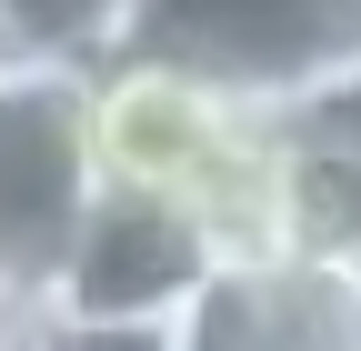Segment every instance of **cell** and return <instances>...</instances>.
Listing matches in <instances>:
<instances>
[{"label":"cell","instance_id":"cell-1","mask_svg":"<svg viewBox=\"0 0 361 351\" xmlns=\"http://www.w3.org/2000/svg\"><path fill=\"white\" fill-rule=\"evenodd\" d=\"M121 61H161L241 111H311L361 61V0H130Z\"/></svg>","mask_w":361,"mask_h":351},{"label":"cell","instance_id":"cell-2","mask_svg":"<svg viewBox=\"0 0 361 351\" xmlns=\"http://www.w3.org/2000/svg\"><path fill=\"white\" fill-rule=\"evenodd\" d=\"M90 201H101L90 70H51V61L0 51V312L11 321H40Z\"/></svg>","mask_w":361,"mask_h":351},{"label":"cell","instance_id":"cell-3","mask_svg":"<svg viewBox=\"0 0 361 351\" xmlns=\"http://www.w3.org/2000/svg\"><path fill=\"white\" fill-rule=\"evenodd\" d=\"M221 281V261L201 241L191 211L171 201H141V191H101L90 221L61 261L40 321H111V331H171L191 301Z\"/></svg>","mask_w":361,"mask_h":351},{"label":"cell","instance_id":"cell-4","mask_svg":"<svg viewBox=\"0 0 361 351\" xmlns=\"http://www.w3.org/2000/svg\"><path fill=\"white\" fill-rule=\"evenodd\" d=\"M271 261H361V161L281 111L271 151Z\"/></svg>","mask_w":361,"mask_h":351},{"label":"cell","instance_id":"cell-5","mask_svg":"<svg viewBox=\"0 0 361 351\" xmlns=\"http://www.w3.org/2000/svg\"><path fill=\"white\" fill-rule=\"evenodd\" d=\"M231 281L261 351H361V261H251Z\"/></svg>","mask_w":361,"mask_h":351},{"label":"cell","instance_id":"cell-6","mask_svg":"<svg viewBox=\"0 0 361 351\" xmlns=\"http://www.w3.org/2000/svg\"><path fill=\"white\" fill-rule=\"evenodd\" d=\"M40 351H180L171 331H111V321H30Z\"/></svg>","mask_w":361,"mask_h":351},{"label":"cell","instance_id":"cell-7","mask_svg":"<svg viewBox=\"0 0 361 351\" xmlns=\"http://www.w3.org/2000/svg\"><path fill=\"white\" fill-rule=\"evenodd\" d=\"M301 121H311V130H322V141H341V151L361 161V61H351V70H341V80H331V91H322V101H311Z\"/></svg>","mask_w":361,"mask_h":351},{"label":"cell","instance_id":"cell-8","mask_svg":"<svg viewBox=\"0 0 361 351\" xmlns=\"http://www.w3.org/2000/svg\"><path fill=\"white\" fill-rule=\"evenodd\" d=\"M11 341H20V321H11V312H0V351H11Z\"/></svg>","mask_w":361,"mask_h":351},{"label":"cell","instance_id":"cell-9","mask_svg":"<svg viewBox=\"0 0 361 351\" xmlns=\"http://www.w3.org/2000/svg\"><path fill=\"white\" fill-rule=\"evenodd\" d=\"M11 351H40V341H30V321H20V341H11Z\"/></svg>","mask_w":361,"mask_h":351}]
</instances>
